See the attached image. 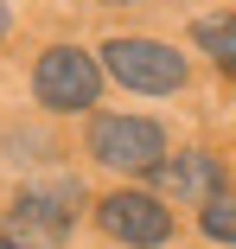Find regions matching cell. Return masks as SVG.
Returning a JSON list of instances; mask_svg holds the SVG:
<instances>
[{"label": "cell", "mask_w": 236, "mask_h": 249, "mask_svg": "<svg viewBox=\"0 0 236 249\" xmlns=\"http://www.w3.org/2000/svg\"><path fill=\"white\" fill-rule=\"evenodd\" d=\"M102 64H109L115 83L147 89V96H166V89L185 83V58L172 52V45H160V38H109L102 45Z\"/></svg>", "instance_id": "6da1fadb"}, {"label": "cell", "mask_w": 236, "mask_h": 249, "mask_svg": "<svg viewBox=\"0 0 236 249\" xmlns=\"http://www.w3.org/2000/svg\"><path fill=\"white\" fill-rule=\"evenodd\" d=\"M32 89H38L45 109H89L102 89V64L89 52H77V45H51L32 71Z\"/></svg>", "instance_id": "7a4b0ae2"}, {"label": "cell", "mask_w": 236, "mask_h": 249, "mask_svg": "<svg viewBox=\"0 0 236 249\" xmlns=\"http://www.w3.org/2000/svg\"><path fill=\"white\" fill-rule=\"evenodd\" d=\"M89 154H96L102 166L140 173V166H160L166 134H160V122H147V115H102L96 128H89Z\"/></svg>", "instance_id": "3957f363"}, {"label": "cell", "mask_w": 236, "mask_h": 249, "mask_svg": "<svg viewBox=\"0 0 236 249\" xmlns=\"http://www.w3.org/2000/svg\"><path fill=\"white\" fill-rule=\"evenodd\" d=\"M96 217H102V230H109L115 243H140V249H153V243L172 236L166 205H160V198H147V192H109Z\"/></svg>", "instance_id": "277c9868"}, {"label": "cell", "mask_w": 236, "mask_h": 249, "mask_svg": "<svg viewBox=\"0 0 236 249\" xmlns=\"http://www.w3.org/2000/svg\"><path fill=\"white\" fill-rule=\"evenodd\" d=\"M153 173H160V185L172 198H192V205H211V198H223V185H230L211 154H179V160H160Z\"/></svg>", "instance_id": "5b68a950"}, {"label": "cell", "mask_w": 236, "mask_h": 249, "mask_svg": "<svg viewBox=\"0 0 236 249\" xmlns=\"http://www.w3.org/2000/svg\"><path fill=\"white\" fill-rule=\"evenodd\" d=\"M70 198H77L70 185L64 192H26V198H13V230L26 236V249H32V236H64L70 230Z\"/></svg>", "instance_id": "8992f818"}, {"label": "cell", "mask_w": 236, "mask_h": 249, "mask_svg": "<svg viewBox=\"0 0 236 249\" xmlns=\"http://www.w3.org/2000/svg\"><path fill=\"white\" fill-rule=\"evenodd\" d=\"M192 38L204 45L223 71H236V13H204V19L192 26Z\"/></svg>", "instance_id": "52a82bcc"}, {"label": "cell", "mask_w": 236, "mask_h": 249, "mask_svg": "<svg viewBox=\"0 0 236 249\" xmlns=\"http://www.w3.org/2000/svg\"><path fill=\"white\" fill-rule=\"evenodd\" d=\"M204 236L236 243V198H211V205H204Z\"/></svg>", "instance_id": "ba28073f"}, {"label": "cell", "mask_w": 236, "mask_h": 249, "mask_svg": "<svg viewBox=\"0 0 236 249\" xmlns=\"http://www.w3.org/2000/svg\"><path fill=\"white\" fill-rule=\"evenodd\" d=\"M0 249H26V243H13V236H0Z\"/></svg>", "instance_id": "9c48e42d"}, {"label": "cell", "mask_w": 236, "mask_h": 249, "mask_svg": "<svg viewBox=\"0 0 236 249\" xmlns=\"http://www.w3.org/2000/svg\"><path fill=\"white\" fill-rule=\"evenodd\" d=\"M0 32H7V13H0Z\"/></svg>", "instance_id": "30bf717a"}]
</instances>
